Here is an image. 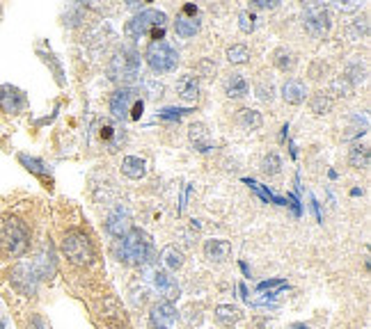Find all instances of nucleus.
Masks as SVG:
<instances>
[{"instance_id": "nucleus-1", "label": "nucleus", "mask_w": 371, "mask_h": 329, "mask_svg": "<svg viewBox=\"0 0 371 329\" xmlns=\"http://www.w3.org/2000/svg\"><path fill=\"white\" fill-rule=\"evenodd\" d=\"M30 247V229L21 217L0 215V254L5 259H19Z\"/></svg>"}, {"instance_id": "nucleus-2", "label": "nucleus", "mask_w": 371, "mask_h": 329, "mask_svg": "<svg viewBox=\"0 0 371 329\" xmlns=\"http://www.w3.org/2000/svg\"><path fill=\"white\" fill-rule=\"evenodd\" d=\"M62 252L73 266H80V268L92 266V261H94V245L89 240V236L85 231H80V229H69V231L64 234Z\"/></svg>"}, {"instance_id": "nucleus-3", "label": "nucleus", "mask_w": 371, "mask_h": 329, "mask_svg": "<svg viewBox=\"0 0 371 329\" xmlns=\"http://www.w3.org/2000/svg\"><path fill=\"white\" fill-rule=\"evenodd\" d=\"M150 236L140 229H131V231L122 238L119 245V261H124L126 266H143L150 257Z\"/></svg>"}, {"instance_id": "nucleus-4", "label": "nucleus", "mask_w": 371, "mask_h": 329, "mask_svg": "<svg viewBox=\"0 0 371 329\" xmlns=\"http://www.w3.org/2000/svg\"><path fill=\"white\" fill-rule=\"evenodd\" d=\"M147 64L154 73H170L177 69L179 62V53L172 48L168 41H152L150 48H147Z\"/></svg>"}, {"instance_id": "nucleus-5", "label": "nucleus", "mask_w": 371, "mask_h": 329, "mask_svg": "<svg viewBox=\"0 0 371 329\" xmlns=\"http://www.w3.org/2000/svg\"><path fill=\"white\" fill-rule=\"evenodd\" d=\"M140 53L133 51V48H122V51L115 53V57L110 60V78L115 80H136L140 73Z\"/></svg>"}, {"instance_id": "nucleus-6", "label": "nucleus", "mask_w": 371, "mask_h": 329, "mask_svg": "<svg viewBox=\"0 0 371 329\" xmlns=\"http://www.w3.org/2000/svg\"><path fill=\"white\" fill-rule=\"evenodd\" d=\"M165 14L159 12V10H145V12H140L138 16H133V19L129 21V26H126V35L129 37H145V35H152V32L156 30H163L165 28Z\"/></svg>"}, {"instance_id": "nucleus-7", "label": "nucleus", "mask_w": 371, "mask_h": 329, "mask_svg": "<svg viewBox=\"0 0 371 329\" xmlns=\"http://www.w3.org/2000/svg\"><path fill=\"white\" fill-rule=\"evenodd\" d=\"M303 23H305V28H307L310 35H314L319 39L326 37L328 30H330V16L326 12V7L319 5V3H312V5L305 7Z\"/></svg>"}, {"instance_id": "nucleus-8", "label": "nucleus", "mask_w": 371, "mask_h": 329, "mask_svg": "<svg viewBox=\"0 0 371 329\" xmlns=\"http://www.w3.org/2000/svg\"><path fill=\"white\" fill-rule=\"evenodd\" d=\"M177 320H179V314H177L175 304L168 300L154 304L150 311V327L152 329H175Z\"/></svg>"}, {"instance_id": "nucleus-9", "label": "nucleus", "mask_w": 371, "mask_h": 329, "mask_svg": "<svg viewBox=\"0 0 371 329\" xmlns=\"http://www.w3.org/2000/svg\"><path fill=\"white\" fill-rule=\"evenodd\" d=\"M23 108H26V96H23L21 89L12 85H0V110L19 114Z\"/></svg>"}, {"instance_id": "nucleus-10", "label": "nucleus", "mask_w": 371, "mask_h": 329, "mask_svg": "<svg viewBox=\"0 0 371 329\" xmlns=\"http://www.w3.org/2000/svg\"><path fill=\"white\" fill-rule=\"evenodd\" d=\"M136 103H133V92H129V89H119V92H115L110 96V112L117 119H126V117H131V110H133Z\"/></svg>"}, {"instance_id": "nucleus-11", "label": "nucleus", "mask_w": 371, "mask_h": 329, "mask_svg": "<svg viewBox=\"0 0 371 329\" xmlns=\"http://www.w3.org/2000/svg\"><path fill=\"white\" fill-rule=\"evenodd\" d=\"M204 257L211 263H225L229 257H232V245L222 238H213V240L204 243Z\"/></svg>"}, {"instance_id": "nucleus-12", "label": "nucleus", "mask_w": 371, "mask_h": 329, "mask_svg": "<svg viewBox=\"0 0 371 329\" xmlns=\"http://www.w3.org/2000/svg\"><path fill=\"white\" fill-rule=\"evenodd\" d=\"M152 279H154V286L159 288L161 295H165V300L168 302L179 298V286H177L175 277H172L170 273H165V270H154Z\"/></svg>"}, {"instance_id": "nucleus-13", "label": "nucleus", "mask_w": 371, "mask_h": 329, "mask_svg": "<svg viewBox=\"0 0 371 329\" xmlns=\"http://www.w3.org/2000/svg\"><path fill=\"white\" fill-rule=\"evenodd\" d=\"M12 284L19 288L23 295H35V288H37V279L32 275V270L26 266H16L14 273H12Z\"/></svg>"}, {"instance_id": "nucleus-14", "label": "nucleus", "mask_w": 371, "mask_h": 329, "mask_svg": "<svg viewBox=\"0 0 371 329\" xmlns=\"http://www.w3.org/2000/svg\"><path fill=\"white\" fill-rule=\"evenodd\" d=\"M177 92L184 101H197V96H200V80L193 73H186V76L177 80Z\"/></svg>"}, {"instance_id": "nucleus-15", "label": "nucleus", "mask_w": 371, "mask_h": 329, "mask_svg": "<svg viewBox=\"0 0 371 329\" xmlns=\"http://www.w3.org/2000/svg\"><path fill=\"white\" fill-rule=\"evenodd\" d=\"M175 30H177L179 37L191 39V37L197 35V32H200V19H197V16H191V14L181 12L177 16V21H175Z\"/></svg>"}, {"instance_id": "nucleus-16", "label": "nucleus", "mask_w": 371, "mask_h": 329, "mask_svg": "<svg viewBox=\"0 0 371 329\" xmlns=\"http://www.w3.org/2000/svg\"><path fill=\"white\" fill-rule=\"evenodd\" d=\"M305 94H307V89H305V85L300 80H286L284 85H282V98L286 103H291V105H300L305 101Z\"/></svg>"}, {"instance_id": "nucleus-17", "label": "nucleus", "mask_w": 371, "mask_h": 329, "mask_svg": "<svg viewBox=\"0 0 371 329\" xmlns=\"http://www.w3.org/2000/svg\"><path fill=\"white\" fill-rule=\"evenodd\" d=\"M188 137H191V142L197 151H209L211 149V133L209 128L204 126V123H193L191 130H188Z\"/></svg>"}, {"instance_id": "nucleus-18", "label": "nucleus", "mask_w": 371, "mask_h": 329, "mask_svg": "<svg viewBox=\"0 0 371 329\" xmlns=\"http://www.w3.org/2000/svg\"><path fill=\"white\" fill-rule=\"evenodd\" d=\"M122 171H124V176L140 181L147 174V164L143 158H138V155H126V158L122 160Z\"/></svg>"}, {"instance_id": "nucleus-19", "label": "nucleus", "mask_w": 371, "mask_h": 329, "mask_svg": "<svg viewBox=\"0 0 371 329\" xmlns=\"http://www.w3.org/2000/svg\"><path fill=\"white\" fill-rule=\"evenodd\" d=\"M108 231L117 238H124L131 231V217L124 211H115L108 217Z\"/></svg>"}, {"instance_id": "nucleus-20", "label": "nucleus", "mask_w": 371, "mask_h": 329, "mask_svg": "<svg viewBox=\"0 0 371 329\" xmlns=\"http://www.w3.org/2000/svg\"><path fill=\"white\" fill-rule=\"evenodd\" d=\"M225 92L229 98H243L247 92H250V87H247V80L241 76V73H232V76H227V80H225Z\"/></svg>"}, {"instance_id": "nucleus-21", "label": "nucleus", "mask_w": 371, "mask_h": 329, "mask_svg": "<svg viewBox=\"0 0 371 329\" xmlns=\"http://www.w3.org/2000/svg\"><path fill=\"white\" fill-rule=\"evenodd\" d=\"M161 261H163V266L168 268V270H179L181 266H184V252L179 250V247L175 245H170V247H165L163 254H161Z\"/></svg>"}, {"instance_id": "nucleus-22", "label": "nucleus", "mask_w": 371, "mask_h": 329, "mask_svg": "<svg viewBox=\"0 0 371 329\" xmlns=\"http://www.w3.org/2000/svg\"><path fill=\"white\" fill-rule=\"evenodd\" d=\"M349 162L356 169H367L369 167V146L367 144H353L349 151Z\"/></svg>"}, {"instance_id": "nucleus-23", "label": "nucleus", "mask_w": 371, "mask_h": 329, "mask_svg": "<svg viewBox=\"0 0 371 329\" xmlns=\"http://www.w3.org/2000/svg\"><path fill=\"white\" fill-rule=\"evenodd\" d=\"M238 318H241V311H238L236 307H232V304H220V307L216 309V320L225 327L236 325Z\"/></svg>"}, {"instance_id": "nucleus-24", "label": "nucleus", "mask_w": 371, "mask_h": 329, "mask_svg": "<svg viewBox=\"0 0 371 329\" xmlns=\"http://www.w3.org/2000/svg\"><path fill=\"white\" fill-rule=\"evenodd\" d=\"M273 62L279 71H293L298 60H296V55L289 51V48H277V51L273 53Z\"/></svg>"}, {"instance_id": "nucleus-25", "label": "nucleus", "mask_w": 371, "mask_h": 329, "mask_svg": "<svg viewBox=\"0 0 371 329\" xmlns=\"http://www.w3.org/2000/svg\"><path fill=\"white\" fill-rule=\"evenodd\" d=\"M310 108L314 114H326L333 108V98H330L328 92H314L310 98Z\"/></svg>"}, {"instance_id": "nucleus-26", "label": "nucleus", "mask_w": 371, "mask_h": 329, "mask_svg": "<svg viewBox=\"0 0 371 329\" xmlns=\"http://www.w3.org/2000/svg\"><path fill=\"white\" fill-rule=\"evenodd\" d=\"M238 121H241V126L243 128H250V130H257L261 128V114L257 110H250V108H243L241 112H238Z\"/></svg>"}, {"instance_id": "nucleus-27", "label": "nucleus", "mask_w": 371, "mask_h": 329, "mask_svg": "<svg viewBox=\"0 0 371 329\" xmlns=\"http://www.w3.org/2000/svg\"><path fill=\"white\" fill-rule=\"evenodd\" d=\"M227 60L232 64H245L247 60H250V48H247L245 44H234L227 48Z\"/></svg>"}, {"instance_id": "nucleus-28", "label": "nucleus", "mask_w": 371, "mask_h": 329, "mask_svg": "<svg viewBox=\"0 0 371 329\" xmlns=\"http://www.w3.org/2000/svg\"><path fill=\"white\" fill-rule=\"evenodd\" d=\"M261 169H263V174L277 176L279 171H282V160H279V155L277 153H268L266 158H263V162H261Z\"/></svg>"}, {"instance_id": "nucleus-29", "label": "nucleus", "mask_w": 371, "mask_h": 329, "mask_svg": "<svg viewBox=\"0 0 371 329\" xmlns=\"http://www.w3.org/2000/svg\"><path fill=\"white\" fill-rule=\"evenodd\" d=\"M21 162L26 164V167L30 169V171H35L37 176H48V171L44 169V162L41 160H37V158H28V155H21Z\"/></svg>"}, {"instance_id": "nucleus-30", "label": "nucleus", "mask_w": 371, "mask_h": 329, "mask_svg": "<svg viewBox=\"0 0 371 329\" xmlns=\"http://www.w3.org/2000/svg\"><path fill=\"white\" fill-rule=\"evenodd\" d=\"M238 28L250 35V32L254 30V16L250 12H241L238 14Z\"/></svg>"}, {"instance_id": "nucleus-31", "label": "nucleus", "mask_w": 371, "mask_h": 329, "mask_svg": "<svg viewBox=\"0 0 371 329\" xmlns=\"http://www.w3.org/2000/svg\"><path fill=\"white\" fill-rule=\"evenodd\" d=\"M282 288H286V282H282V279H275V282H263L259 284V291H268V293H275V291H282Z\"/></svg>"}, {"instance_id": "nucleus-32", "label": "nucleus", "mask_w": 371, "mask_h": 329, "mask_svg": "<svg viewBox=\"0 0 371 329\" xmlns=\"http://www.w3.org/2000/svg\"><path fill=\"white\" fill-rule=\"evenodd\" d=\"M254 7H259V10H273V7H277V0H254Z\"/></svg>"}, {"instance_id": "nucleus-33", "label": "nucleus", "mask_w": 371, "mask_h": 329, "mask_svg": "<svg viewBox=\"0 0 371 329\" xmlns=\"http://www.w3.org/2000/svg\"><path fill=\"white\" fill-rule=\"evenodd\" d=\"M184 112H188V110H175V108H170V110H163L161 112V117H165V119H172V117H181Z\"/></svg>"}, {"instance_id": "nucleus-34", "label": "nucleus", "mask_w": 371, "mask_h": 329, "mask_svg": "<svg viewBox=\"0 0 371 329\" xmlns=\"http://www.w3.org/2000/svg\"><path fill=\"white\" fill-rule=\"evenodd\" d=\"M286 329H307V325H305V323H293V325H289Z\"/></svg>"}, {"instance_id": "nucleus-35", "label": "nucleus", "mask_w": 371, "mask_h": 329, "mask_svg": "<svg viewBox=\"0 0 371 329\" xmlns=\"http://www.w3.org/2000/svg\"><path fill=\"white\" fill-rule=\"evenodd\" d=\"M0 329H3V323H0Z\"/></svg>"}, {"instance_id": "nucleus-36", "label": "nucleus", "mask_w": 371, "mask_h": 329, "mask_svg": "<svg viewBox=\"0 0 371 329\" xmlns=\"http://www.w3.org/2000/svg\"><path fill=\"white\" fill-rule=\"evenodd\" d=\"M124 329H126V327H124Z\"/></svg>"}]
</instances>
